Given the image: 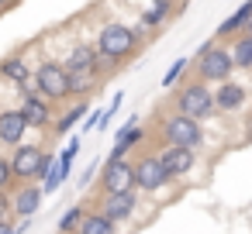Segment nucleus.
<instances>
[{
  "mask_svg": "<svg viewBox=\"0 0 252 234\" xmlns=\"http://www.w3.org/2000/svg\"><path fill=\"white\" fill-rule=\"evenodd\" d=\"M45 148L38 145H14V155H11V169H14V179L18 182H32L35 179V169H38V158H42Z\"/></svg>",
  "mask_w": 252,
  "mask_h": 234,
  "instance_id": "11",
  "label": "nucleus"
},
{
  "mask_svg": "<svg viewBox=\"0 0 252 234\" xmlns=\"http://www.w3.org/2000/svg\"><path fill=\"white\" fill-rule=\"evenodd\" d=\"M176 110H180V114H187V117H197V121L211 117V114L218 110V104H214V90H211L204 79H197V83L183 86V90L176 93Z\"/></svg>",
  "mask_w": 252,
  "mask_h": 234,
  "instance_id": "4",
  "label": "nucleus"
},
{
  "mask_svg": "<svg viewBox=\"0 0 252 234\" xmlns=\"http://www.w3.org/2000/svg\"><path fill=\"white\" fill-rule=\"evenodd\" d=\"M118 224L104 213V210H87L80 220V234H114Z\"/></svg>",
  "mask_w": 252,
  "mask_h": 234,
  "instance_id": "17",
  "label": "nucleus"
},
{
  "mask_svg": "<svg viewBox=\"0 0 252 234\" xmlns=\"http://www.w3.org/2000/svg\"><path fill=\"white\" fill-rule=\"evenodd\" d=\"M204 141V128L197 117H187V114H173L162 121V145H187V148H200Z\"/></svg>",
  "mask_w": 252,
  "mask_h": 234,
  "instance_id": "5",
  "label": "nucleus"
},
{
  "mask_svg": "<svg viewBox=\"0 0 252 234\" xmlns=\"http://www.w3.org/2000/svg\"><path fill=\"white\" fill-rule=\"evenodd\" d=\"M97 124H100V110H87V117L80 121L83 134H87V131H97Z\"/></svg>",
  "mask_w": 252,
  "mask_h": 234,
  "instance_id": "26",
  "label": "nucleus"
},
{
  "mask_svg": "<svg viewBox=\"0 0 252 234\" xmlns=\"http://www.w3.org/2000/svg\"><path fill=\"white\" fill-rule=\"evenodd\" d=\"M87 110H90V107H87V100H76L69 110H63V114L52 121V131H56V134H69V131L87 117Z\"/></svg>",
  "mask_w": 252,
  "mask_h": 234,
  "instance_id": "18",
  "label": "nucleus"
},
{
  "mask_svg": "<svg viewBox=\"0 0 252 234\" xmlns=\"http://www.w3.org/2000/svg\"><path fill=\"white\" fill-rule=\"evenodd\" d=\"M35 86H38V93L49 97L52 104L69 100V69H66L63 62L45 59V62H38V69H35Z\"/></svg>",
  "mask_w": 252,
  "mask_h": 234,
  "instance_id": "3",
  "label": "nucleus"
},
{
  "mask_svg": "<svg viewBox=\"0 0 252 234\" xmlns=\"http://www.w3.org/2000/svg\"><path fill=\"white\" fill-rule=\"evenodd\" d=\"M0 76L4 79H11V83H18L21 86V93H38V86H35V76H32V69L25 66V59H7L4 66H0Z\"/></svg>",
  "mask_w": 252,
  "mask_h": 234,
  "instance_id": "15",
  "label": "nucleus"
},
{
  "mask_svg": "<svg viewBox=\"0 0 252 234\" xmlns=\"http://www.w3.org/2000/svg\"><path fill=\"white\" fill-rule=\"evenodd\" d=\"M18 179H14V169H11V158L0 155V189H11Z\"/></svg>",
  "mask_w": 252,
  "mask_h": 234,
  "instance_id": "25",
  "label": "nucleus"
},
{
  "mask_svg": "<svg viewBox=\"0 0 252 234\" xmlns=\"http://www.w3.org/2000/svg\"><path fill=\"white\" fill-rule=\"evenodd\" d=\"M42 200H45V189L42 186H18L14 196H11V213L21 220V217H35L42 210Z\"/></svg>",
  "mask_w": 252,
  "mask_h": 234,
  "instance_id": "12",
  "label": "nucleus"
},
{
  "mask_svg": "<svg viewBox=\"0 0 252 234\" xmlns=\"http://www.w3.org/2000/svg\"><path fill=\"white\" fill-rule=\"evenodd\" d=\"M231 59H235V69H252V35H238L231 42Z\"/></svg>",
  "mask_w": 252,
  "mask_h": 234,
  "instance_id": "21",
  "label": "nucleus"
},
{
  "mask_svg": "<svg viewBox=\"0 0 252 234\" xmlns=\"http://www.w3.org/2000/svg\"><path fill=\"white\" fill-rule=\"evenodd\" d=\"M63 66H66V69H97V73H100V66H97V49H90V45H76Z\"/></svg>",
  "mask_w": 252,
  "mask_h": 234,
  "instance_id": "20",
  "label": "nucleus"
},
{
  "mask_svg": "<svg viewBox=\"0 0 252 234\" xmlns=\"http://www.w3.org/2000/svg\"><path fill=\"white\" fill-rule=\"evenodd\" d=\"M159 158H162V165H166V172H169L173 179L190 176V172H193V165H197V152H193V148H187V145H162Z\"/></svg>",
  "mask_w": 252,
  "mask_h": 234,
  "instance_id": "8",
  "label": "nucleus"
},
{
  "mask_svg": "<svg viewBox=\"0 0 252 234\" xmlns=\"http://www.w3.org/2000/svg\"><path fill=\"white\" fill-rule=\"evenodd\" d=\"M245 100H249L245 83L221 79V86L214 90V104H218V110H221V114H235V110H242V107H245Z\"/></svg>",
  "mask_w": 252,
  "mask_h": 234,
  "instance_id": "14",
  "label": "nucleus"
},
{
  "mask_svg": "<svg viewBox=\"0 0 252 234\" xmlns=\"http://www.w3.org/2000/svg\"><path fill=\"white\" fill-rule=\"evenodd\" d=\"M231 73H235L231 49L214 45V42H207V45H200V49H197V76H200L204 83H221V79H231Z\"/></svg>",
  "mask_w": 252,
  "mask_h": 234,
  "instance_id": "2",
  "label": "nucleus"
},
{
  "mask_svg": "<svg viewBox=\"0 0 252 234\" xmlns=\"http://www.w3.org/2000/svg\"><path fill=\"white\" fill-rule=\"evenodd\" d=\"M7 213H11V196H7V189H0V220Z\"/></svg>",
  "mask_w": 252,
  "mask_h": 234,
  "instance_id": "28",
  "label": "nucleus"
},
{
  "mask_svg": "<svg viewBox=\"0 0 252 234\" xmlns=\"http://www.w3.org/2000/svg\"><path fill=\"white\" fill-rule=\"evenodd\" d=\"M169 0H152V7L149 11H142V28H159L162 21H166V14H169Z\"/></svg>",
  "mask_w": 252,
  "mask_h": 234,
  "instance_id": "22",
  "label": "nucleus"
},
{
  "mask_svg": "<svg viewBox=\"0 0 252 234\" xmlns=\"http://www.w3.org/2000/svg\"><path fill=\"white\" fill-rule=\"evenodd\" d=\"M25 134H28V121H25V114H21V107H4L0 110V141L4 145H21L25 141Z\"/></svg>",
  "mask_w": 252,
  "mask_h": 234,
  "instance_id": "13",
  "label": "nucleus"
},
{
  "mask_svg": "<svg viewBox=\"0 0 252 234\" xmlns=\"http://www.w3.org/2000/svg\"><path fill=\"white\" fill-rule=\"evenodd\" d=\"M7 4H11V0H0V11H4V7H7Z\"/></svg>",
  "mask_w": 252,
  "mask_h": 234,
  "instance_id": "31",
  "label": "nucleus"
},
{
  "mask_svg": "<svg viewBox=\"0 0 252 234\" xmlns=\"http://www.w3.org/2000/svg\"><path fill=\"white\" fill-rule=\"evenodd\" d=\"M0 234H18V224H11V220L4 217V220H0Z\"/></svg>",
  "mask_w": 252,
  "mask_h": 234,
  "instance_id": "29",
  "label": "nucleus"
},
{
  "mask_svg": "<svg viewBox=\"0 0 252 234\" xmlns=\"http://www.w3.org/2000/svg\"><path fill=\"white\" fill-rule=\"evenodd\" d=\"M83 213H87L83 207H69V210H66V213L59 217V231H56V234H66V231H80V220H83Z\"/></svg>",
  "mask_w": 252,
  "mask_h": 234,
  "instance_id": "23",
  "label": "nucleus"
},
{
  "mask_svg": "<svg viewBox=\"0 0 252 234\" xmlns=\"http://www.w3.org/2000/svg\"><path fill=\"white\" fill-rule=\"evenodd\" d=\"M249 18H252V0H245V4H242V7H238L231 18H224V21L218 25V31H214V35H218V38L238 35V31H245V21H249Z\"/></svg>",
  "mask_w": 252,
  "mask_h": 234,
  "instance_id": "19",
  "label": "nucleus"
},
{
  "mask_svg": "<svg viewBox=\"0 0 252 234\" xmlns=\"http://www.w3.org/2000/svg\"><path fill=\"white\" fill-rule=\"evenodd\" d=\"M135 207H138L135 189H114V193H104V196H100V210H104L114 224H125V220L135 213Z\"/></svg>",
  "mask_w": 252,
  "mask_h": 234,
  "instance_id": "10",
  "label": "nucleus"
},
{
  "mask_svg": "<svg viewBox=\"0 0 252 234\" xmlns=\"http://www.w3.org/2000/svg\"><path fill=\"white\" fill-rule=\"evenodd\" d=\"M100 189L104 193H114V189H135V162L128 158H111L104 162L100 169Z\"/></svg>",
  "mask_w": 252,
  "mask_h": 234,
  "instance_id": "7",
  "label": "nucleus"
},
{
  "mask_svg": "<svg viewBox=\"0 0 252 234\" xmlns=\"http://www.w3.org/2000/svg\"><path fill=\"white\" fill-rule=\"evenodd\" d=\"M21 114H25L28 128H35V131L52 128V121H56V114H52V100L42 97V93H25V100H21Z\"/></svg>",
  "mask_w": 252,
  "mask_h": 234,
  "instance_id": "9",
  "label": "nucleus"
},
{
  "mask_svg": "<svg viewBox=\"0 0 252 234\" xmlns=\"http://www.w3.org/2000/svg\"><path fill=\"white\" fill-rule=\"evenodd\" d=\"M169 179H173V176L166 172V165H162L159 155H142V158L135 162V189H142V193H159Z\"/></svg>",
  "mask_w": 252,
  "mask_h": 234,
  "instance_id": "6",
  "label": "nucleus"
},
{
  "mask_svg": "<svg viewBox=\"0 0 252 234\" xmlns=\"http://www.w3.org/2000/svg\"><path fill=\"white\" fill-rule=\"evenodd\" d=\"M245 35H252V18H249V21H245Z\"/></svg>",
  "mask_w": 252,
  "mask_h": 234,
  "instance_id": "30",
  "label": "nucleus"
},
{
  "mask_svg": "<svg viewBox=\"0 0 252 234\" xmlns=\"http://www.w3.org/2000/svg\"><path fill=\"white\" fill-rule=\"evenodd\" d=\"M52 162H56V158H52L49 152H42V158H38V169H35V179H45V176H49V169H52Z\"/></svg>",
  "mask_w": 252,
  "mask_h": 234,
  "instance_id": "27",
  "label": "nucleus"
},
{
  "mask_svg": "<svg viewBox=\"0 0 252 234\" xmlns=\"http://www.w3.org/2000/svg\"><path fill=\"white\" fill-rule=\"evenodd\" d=\"M66 234H80V231H66Z\"/></svg>",
  "mask_w": 252,
  "mask_h": 234,
  "instance_id": "32",
  "label": "nucleus"
},
{
  "mask_svg": "<svg viewBox=\"0 0 252 234\" xmlns=\"http://www.w3.org/2000/svg\"><path fill=\"white\" fill-rule=\"evenodd\" d=\"M97 69H69V97L76 100H87V93H94L97 86Z\"/></svg>",
  "mask_w": 252,
  "mask_h": 234,
  "instance_id": "16",
  "label": "nucleus"
},
{
  "mask_svg": "<svg viewBox=\"0 0 252 234\" xmlns=\"http://www.w3.org/2000/svg\"><path fill=\"white\" fill-rule=\"evenodd\" d=\"M135 49H138V31H131L128 25L111 21L97 31V59H104V62H121Z\"/></svg>",
  "mask_w": 252,
  "mask_h": 234,
  "instance_id": "1",
  "label": "nucleus"
},
{
  "mask_svg": "<svg viewBox=\"0 0 252 234\" xmlns=\"http://www.w3.org/2000/svg\"><path fill=\"white\" fill-rule=\"evenodd\" d=\"M187 66H190V59H176L169 69H166V76H162V86L169 90V86H176L180 79H183V73H187Z\"/></svg>",
  "mask_w": 252,
  "mask_h": 234,
  "instance_id": "24",
  "label": "nucleus"
}]
</instances>
